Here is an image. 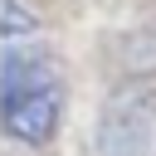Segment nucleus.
Wrapping results in <instances>:
<instances>
[{"label": "nucleus", "mask_w": 156, "mask_h": 156, "mask_svg": "<svg viewBox=\"0 0 156 156\" xmlns=\"http://www.w3.org/2000/svg\"><path fill=\"white\" fill-rule=\"evenodd\" d=\"M63 83L58 63L44 44V29L20 10V0H0V117L5 132L24 146H44L58 132Z\"/></svg>", "instance_id": "f257e3e1"}, {"label": "nucleus", "mask_w": 156, "mask_h": 156, "mask_svg": "<svg viewBox=\"0 0 156 156\" xmlns=\"http://www.w3.org/2000/svg\"><path fill=\"white\" fill-rule=\"evenodd\" d=\"M151 122H156V88L146 83H122L107 93L93 151L98 156H146L151 146Z\"/></svg>", "instance_id": "f03ea898"}]
</instances>
